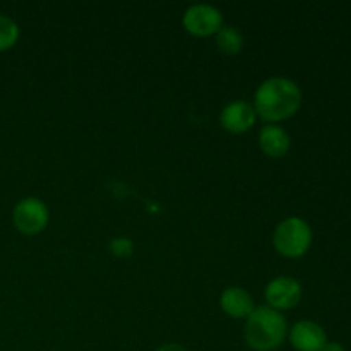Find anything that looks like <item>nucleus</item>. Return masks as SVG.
Instances as JSON below:
<instances>
[{
    "label": "nucleus",
    "mask_w": 351,
    "mask_h": 351,
    "mask_svg": "<svg viewBox=\"0 0 351 351\" xmlns=\"http://www.w3.org/2000/svg\"><path fill=\"white\" fill-rule=\"evenodd\" d=\"M302 106V89L293 79L274 75L264 79L254 95V110L267 123L291 119Z\"/></svg>",
    "instance_id": "obj_1"
},
{
    "label": "nucleus",
    "mask_w": 351,
    "mask_h": 351,
    "mask_svg": "<svg viewBox=\"0 0 351 351\" xmlns=\"http://www.w3.org/2000/svg\"><path fill=\"white\" fill-rule=\"evenodd\" d=\"M288 336V322L281 312L261 305L245 319L243 338L256 351H274L280 348Z\"/></svg>",
    "instance_id": "obj_2"
},
{
    "label": "nucleus",
    "mask_w": 351,
    "mask_h": 351,
    "mask_svg": "<svg viewBox=\"0 0 351 351\" xmlns=\"http://www.w3.org/2000/svg\"><path fill=\"white\" fill-rule=\"evenodd\" d=\"M314 240L311 225L300 216L281 219L273 233V245L280 256L287 259H300L308 252Z\"/></svg>",
    "instance_id": "obj_3"
},
{
    "label": "nucleus",
    "mask_w": 351,
    "mask_h": 351,
    "mask_svg": "<svg viewBox=\"0 0 351 351\" xmlns=\"http://www.w3.org/2000/svg\"><path fill=\"white\" fill-rule=\"evenodd\" d=\"M50 219L47 204L38 197H24L14 206L12 223L23 235L33 237L43 232Z\"/></svg>",
    "instance_id": "obj_4"
},
{
    "label": "nucleus",
    "mask_w": 351,
    "mask_h": 351,
    "mask_svg": "<svg viewBox=\"0 0 351 351\" xmlns=\"http://www.w3.org/2000/svg\"><path fill=\"white\" fill-rule=\"evenodd\" d=\"M185 31L194 36H213L223 26V14L211 3H194L187 7L182 17Z\"/></svg>",
    "instance_id": "obj_5"
},
{
    "label": "nucleus",
    "mask_w": 351,
    "mask_h": 351,
    "mask_svg": "<svg viewBox=\"0 0 351 351\" xmlns=\"http://www.w3.org/2000/svg\"><path fill=\"white\" fill-rule=\"evenodd\" d=\"M302 285L300 281L291 276H276L266 285L264 298L267 302V307L274 311H290L297 307L302 300Z\"/></svg>",
    "instance_id": "obj_6"
},
{
    "label": "nucleus",
    "mask_w": 351,
    "mask_h": 351,
    "mask_svg": "<svg viewBox=\"0 0 351 351\" xmlns=\"http://www.w3.org/2000/svg\"><path fill=\"white\" fill-rule=\"evenodd\" d=\"M257 113L254 110V105L243 99H237V101L228 103L223 106L221 113H219V123L223 129L230 134H245L256 125Z\"/></svg>",
    "instance_id": "obj_7"
},
{
    "label": "nucleus",
    "mask_w": 351,
    "mask_h": 351,
    "mask_svg": "<svg viewBox=\"0 0 351 351\" xmlns=\"http://www.w3.org/2000/svg\"><path fill=\"white\" fill-rule=\"evenodd\" d=\"M288 338L295 351H322L328 343L324 328L314 321H298L288 329Z\"/></svg>",
    "instance_id": "obj_8"
},
{
    "label": "nucleus",
    "mask_w": 351,
    "mask_h": 351,
    "mask_svg": "<svg viewBox=\"0 0 351 351\" xmlns=\"http://www.w3.org/2000/svg\"><path fill=\"white\" fill-rule=\"evenodd\" d=\"M219 307L232 319H247L256 308L254 298L245 288L228 287L219 297Z\"/></svg>",
    "instance_id": "obj_9"
},
{
    "label": "nucleus",
    "mask_w": 351,
    "mask_h": 351,
    "mask_svg": "<svg viewBox=\"0 0 351 351\" xmlns=\"http://www.w3.org/2000/svg\"><path fill=\"white\" fill-rule=\"evenodd\" d=\"M259 146L269 158H283L290 151L291 139L287 129L278 123H266L259 130Z\"/></svg>",
    "instance_id": "obj_10"
},
{
    "label": "nucleus",
    "mask_w": 351,
    "mask_h": 351,
    "mask_svg": "<svg viewBox=\"0 0 351 351\" xmlns=\"http://www.w3.org/2000/svg\"><path fill=\"white\" fill-rule=\"evenodd\" d=\"M216 45H218L219 51L225 55H237L242 51L243 48V34L237 29L235 26L230 24H223L221 29L215 34Z\"/></svg>",
    "instance_id": "obj_11"
},
{
    "label": "nucleus",
    "mask_w": 351,
    "mask_h": 351,
    "mask_svg": "<svg viewBox=\"0 0 351 351\" xmlns=\"http://www.w3.org/2000/svg\"><path fill=\"white\" fill-rule=\"evenodd\" d=\"M19 24L12 17L0 14V51L12 48L19 40Z\"/></svg>",
    "instance_id": "obj_12"
},
{
    "label": "nucleus",
    "mask_w": 351,
    "mask_h": 351,
    "mask_svg": "<svg viewBox=\"0 0 351 351\" xmlns=\"http://www.w3.org/2000/svg\"><path fill=\"white\" fill-rule=\"evenodd\" d=\"M108 249L113 256L122 259V257L130 256V254L134 252V243L130 242L129 239H125V237H117V239H113L112 242H110Z\"/></svg>",
    "instance_id": "obj_13"
},
{
    "label": "nucleus",
    "mask_w": 351,
    "mask_h": 351,
    "mask_svg": "<svg viewBox=\"0 0 351 351\" xmlns=\"http://www.w3.org/2000/svg\"><path fill=\"white\" fill-rule=\"evenodd\" d=\"M322 351H346L345 346L341 343H336V341H328L326 346L322 348Z\"/></svg>",
    "instance_id": "obj_14"
},
{
    "label": "nucleus",
    "mask_w": 351,
    "mask_h": 351,
    "mask_svg": "<svg viewBox=\"0 0 351 351\" xmlns=\"http://www.w3.org/2000/svg\"><path fill=\"white\" fill-rule=\"evenodd\" d=\"M156 351H189V350H185L184 346L177 345V343H168V345L160 346Z\"/></svg>",
    "instance_id": "obj_15"
}]
</instances>
